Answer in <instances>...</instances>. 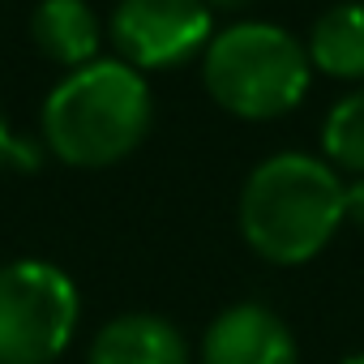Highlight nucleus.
<instances>
[{"mask_svg": "<svg viewBox=\"0 0 364 364\" xmlns=\"http://www.w3.org/2000/svg\"><path fill=\"white\" fill-rule=\"evenodd\" d=\"M347 223V185L326 159L274 154L240 189V232L249 249L274 266L313 262Z\"/></svg>", "mask_w": 364, "mask_h": 364, "instance_id": "1", "label": "nucleus"}, {"mask_svg": "<svg viewBox=\"0 0 364 364\" xmlns=\"http://www.w3.org/2000/svg\"><path fill=\"white\" fill-rule=\"evenodd\" d=\"M154 99L124 60H95L73 69L43 103V141L69 167H112L129 159L150 133Z\"/></svg>", "mask_w": 364, "mask_h": 364, "instance_id": "2", "label": "nucleus"}, {"mask_svg": "<svg viewBox=\"0 0 364 364\" xmlns=\"http://www.w3.org/2000/svg\"><path fill=\"white\" fill-rule=\"evenodd\" d=\"M309 52L274 22H236L210 39L202 82L210 99L240 120H274L309 90Z\"/></svg>", "mask_w": 364, "mask_h": 364, "instance_id": "3", "label": "nucleus"}, {"mask_svg": "<svg viewBox=\"0 0 364 364\" xmlns=\"http://www.w3.org/2000/svg\"><path fill=\"white\" fill-rule=\"evenodd\" d=\"M82 321L73 279L39 257L0 266V364H56Z\"/></svg>", "mask_w": 364, "mask_h": 364, "instance_id": "4", "label": "nucleus"}, {"mask_svg": "<svg viewBox=\"0 0 364 364\" xmlns=\"http://www.w3.org/2000/svg\"><path fill=\"white\" fill-rule=\"evenodd\" d=\"M206 0H120L112 14V43L129 69H176L210 48Z\"/></svg>", "mask_w": 364, "mask_h": 364, "instance_id": "5", "label": "nucleus"}, {"mask_svg": "<svg viewBox=\"0 0 364 364\" xmlns=\"http://www.w3.org/2000/svg\"><path fill=\"white\" fill-rule=\"evenodd\" d=\"M202 364H300L296 334L266 304H232L202 334Z\"/></svg>", "mask_w": 364, "mask_h": 364, "instance_id": "6", "label": "nucleus"}, {"mask_svg": "<svg viewBox=\"0 0 364 364\" xmlns=\"http://www.w3.org/2000/svg\"><path fill=\"white\" fill-rule=\"evenodd\" d=\"M86 364H193L189 343L159 313H120L112 317L95 343Z\"/></svg>", "mask_w": 364, "mask_h": 364, "instance_id": "7", "label": "nucleus"}, {"mask_svg": "<svg viewBox=\"0 0 364 364\" xmlns=\"http://www.w3.org/2000/svg\"><path fill=\"white\" fill-rule=\"evenodd\" d=\"M31 35L35 48L69 73L99 60V18L86 0H39L31 14Z\"/></svg>", "mask_w": 364, "mask_h": 364, "instance_id": "8", "label": "nucleus"}, {"mask_svg": "<svg viewBox=\"0 0 364 364\" xmlns=\"http://www.w3.org/2000/svg\"><path fill=\"white\" fill-rule=\"evenodd\" d=\"M304 52H309V65L321 69L326 77H338V82L364 77V5L347 0V5L326 9L313 22Z\"/></svg>", "mask_w": 364, "mask_h": 364, "instance_id": "9", "label": "nucleus"}, {"mask_svg": "<svg viewBox=\"0 0 364 364\" xmlns=\"http://www.w3.org/2000/svg\"><path fill=\"white\" fill-rule=\"evenodd\" d=\"M321 150L330 167L364 176V90H351L330 107L321 124Z\"/></svg>", "mask_w": 364, "mask_h": 364, "instance_id": "10", "label": "nucleus"}, {"mask_svg": "<svg viewBox=\"0 0 364 364\" xmlns=\"http://www.w3.org/2000/svg\"><path fill=\"white\" fill-rule=\"evenodd\" d=\"M35 167V150L31 146H22L14 133H9V124H5V116H0V167Z\"/></svg>", "mask_w": 364, "mask_h": 364, "instance_id": "11", "label": "nucleus"}, {"mask_svg": "<svg viewBox=\"0 0 364 364\" xmlns=\"http://www.w3.org/2000/svg\"><path fill=\"white\" fill-rule=\"evenodd\" d=\"M347 219L364 228V176L355 180V185H347Z\"/></svg>", "mask_w": 364, "mask_h": 364, "instance_id": "12", "label": "nucleus"}, {"mask_svg": "<svg viewBox=\"0 0 364 364\" xmlns=\"http://www.w3.org/2000/svg\"><path fill=\"white\" fill-rule=\"evenodd\" d=\"M343 364H364V351H355V355H347Z\"/></svg>", "mask_w": 364, "mask_h": 364, "instance_id": "13", "label": "nucleus"}]
</instances>
